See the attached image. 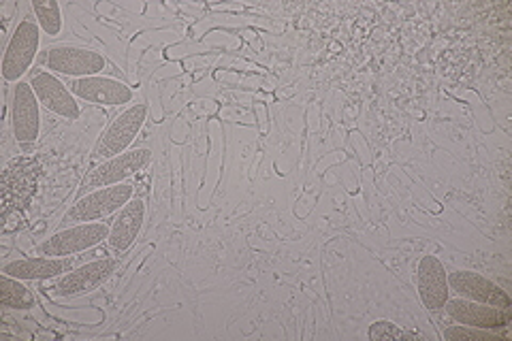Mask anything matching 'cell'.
<instances>
[{
    "instance_id": "1",
    "label": "cell",
    "mask_w": 512,
    "mask_h": 341,
    "mask_svg": "<svg viewBox=\"0 0 512 341\" xmlns=\"http://www.w3.org/2000/svg\"><path fill=\"white\" fill-rule=\"evenodd\" d=\"M41 45V26L30 18L22 20L7 43L3 56V77L9 84H18L35 62Z\"/></svg>"
},
{
    "instance_id": "2",
    "label": "cell",
    "mask_w": 512,
    "mask_h": 341,
    "mask_svg": "<svg viewBox=\"0 0 512 341\" xmlns=\"http://www.w3.org/2000/svg\"><path fill=\"white\" fill-rule=\"evenodd\" d=\"M146 118H148V105L139 103V105L128 107L109 124L99 143H96L92 156L96 160H109L124 154L128 148H131L135 137L141 133L143 124H146Z\"/></svg>"
},
{
    "instance_id": "3",
    "label": "cell",
    "mask_w": 512,
    "mask_h": 341,
    "mask_svg": "<svg viewBox=\"0 0 512 341\" xmlns=\"http://www.w3.org/2000/svg\"><path fill=\"white\" fill-rule=\"evenodd\" d=\"M105 67H107L105 56L94 50H88V47L58 45V47H50L45 54V69H50V73L67 75L73 79L101 75Z\"/></svg>"
},
{
    "instance_id": "4",
    "label": "cell",
    "mask_w": 512,
    "mask_h": 341,
    "mask_svg": "<svg viewBox=\"0 0 512 341\" xmlns=\"http://www.w3.org/2000/svg\"><path fill=\"white\" fill-rule=\"evenodd\" d=\"M135 197V186L116 184L107 188H96L86 194L69 209L71 222H96L120 211L128 201Z\"/></svg>"
},
{
    "instance_id": "5",
    "label": "cell",
    "mask_w": 512,
    "mask_h": 341,
    "mask_svg": "<svg viewBox=\"0 0 512 341\" xmlns=\"http://www.w3.org/2000/svg\"><path fill=\"white\" fill-rule=\"evenodd\" d=\"M109 231L111 226L105 222H79L71 229H64L45 239L39 246V252L43 256H73L99 246L103 239L109 237Z\"/></svg>"
},
{
    "instance_id": "6",
    "label": "cell",
    "mask_w": 512,
    "mask_h": 341,
    "mask_svg": "<svg viewBox=\"0 0 512 341\" xmlns=\"http://www.w3.org/2000/svg\"><path fill=\"white\" fill-rule=\"evenodd\" d=\"M35 90L26 81H18L13 88V103H11V124L13 135L18 143H35L41 133V109Z\"/></svg>"
},
{
    "instance_id": "7",
    "label": "cell",
    "mask_w": 512,
    "mask_h": 341,
    "mask_svg": "<svg viewBox=\"0 0 512 341\" xmlns=\"http://www.w3.org/2000/svg\"><path fill=\"white\" fill-rule=\"evenodd\" d=\"M116 267H118V261H114V258H99V261L86 263L69 273H64L54 288L56 297L75 299V297L88 295V292L105 284L111 278V273L116 271Z\"/></svg>"
},
{
    "instance_id": "8",
    "label": "cell",
    "mask_w": 512,
    "mask_h": 341,
    "mask_svg": "<svg viewBox=\"0 0 512 341\" xmlns=\"http://www.w3.org/2000/svg\"><path fill=\"white\" fill-rule=\"evenodd\" d=\"M444 310L459 324H468V327L487 329V331L506 329L512 320V312L508 307H495V305L476 303L468 299H448Z\"/></svg>"
},
{
    "instance_id": "9",
    "label": "cell",
    "mask_w": 512,
    "mask_h": 341,
    "mask_svg": "<svg viewBox=\"0 0 512 341\" xmlns=\"http://www.w3.org/2000/svg\"><path fill=\"white\" fill-rule=\"evenodd\" d=\"M69 90L75 94V99H82L92 105L120 107L133 101V90L128 88L124 81L111 79L105 75L73 79L69 84Z\"/></svg>"
},
{
    "instance_id": "10",
    "label": "cell",
    "mask_w": 512,
    "mask_h": 341,
    "mask_svg": "<svg viewBox=\"0 0 512 341\" xmlns=\"http://www.w3.org/2000/svg\"><path fill=\"white\" fill-rule=\"evenodd\" d=\"M419 280V297L429 312L444 310L446 301L451 299V286H448V273L438 256H423L416 269Z\"/></svg>"
},
{
    "instance_id": "11",
    "label": "cell",
    "mask_w": 512,
    "mask_h": 341,
    "mask_svg": "<svg viewBox=\"0 0 512 341\" xmlns=\"http://www.w3.org/2000/svg\"><path fill=\"white\" fill-rule=\"evenodd\" d=\"M152 160V152L148 148H139V150H131L124 152L116 158L105 160L101 167H96L86 186L88 188H107V186H116V184H124V180L135 175L137 171H141L143 167H148Z\"/></svg>"
},
{
    "instance_id": "12",
    "label": "cell",
    "mask_w": 512,
    "mask_h": 341,
    "mask_svg": "<svg viewBox=\"0 0 512 341\" xmlns=\"http://www.w3.org/2000/svg\"><path fill=\"white\" fill-rule=\"evenodd\" d=\"M448 286H451V290H455L461 299L487 303L495 307H508V310L512 307V299L506 290H502L498 284L474 271L448 273Z\"/></svg>"
},
{
    "instance_id": "13",
    "label": "cell",
    "mask_w": 512,
    "mask_h": 341,
    "mask_svg": "<svg viewBox=\"0 0 512 341\" xmlns=\"http://www.w3.org/2000/svg\"><path fill=\"white\" fill-rule=\"evenodd\" d=\"M32 90H35L39 103L50 109L52 113L60 118H67V120H77L79 118V103L75 99V94L62 84L58 77H54V73L50 71H39L35 73L30 81Z\"/></svg>"
},
{
    "instance_id": "14",
    "label": "cell",
    "mask_w": 512,
    "mask_h": 341,
    "mask_svg": "<svg viewBox=\"0 0 512 341\" xmlns=\"http://www.w3.org/2000/svg\"><path fill=\"white\" fill-rule=\"evenodd\" d=\"M75 269L73 256H41V258H20V261L7 263L3 273L18 278L22 282H39L62 278L64 273Z\"/></svg>"
},
{
    "instance_id": "15",
    "label": "cell",
    "mask_w": 512,
    "mask_h": 341,
    "mask_svg": "<svg viewBox=\"0 0 512 341\" xmlns=\"http://www.w3.org/2000/svg\"><path fill=\"white\" fill-rule=\"evenodd\" d=\"M143 222H146V203L141 199H131L118 211V218L111 224V231L107 237L109 248L116 254L126 252L141 233Z\"/></svg>"
},
{
    "instance_id": "16",
    "label": "cell",
    "mask_w": 512,
    "mask_h": 341,
    "mask_svg": "<svg viewBox=\"0 0 512 341\" xmlns=\"http://www.w3.org/2000/svg\"><path fill=\"white\" fill-rule=\"evenodd\" d=\"M35 295L22 284V280L11 275H0V305L5 310H32L35 307Z\"/></svg>"
},
{
    "instance_id": "17",
    "label": "cell",
    "mask_w": 512,
    "mask_h": 341,
    "mask_svg": "<svg viewBox=\"0 0 512 341\" xmlns=\"http://www.w3.org/2000/svg\"><path fill=\"white\" fill-rule=\"evenodd\" d=\"M32 11L37 15V24L43 28L45 35L56 37L62 32V13L60 3L56 0H35Z\"/></svg>"
},
{
    "instance_id": "18",
    "label": "cell",
    "mask_w": 512,
    "mask_h": 341,
    "mask_svg": "<svg viewBox=\"0 0 512 341\" xmlns=\"http://www.w3.org/2000/svg\"><path fill=\"white\" fill-rule=\"evenodd\" d=\"M444 339L448 341H500L502 337L495 331H487V329H476V327H468V324H457V327H451L444 331Z\"/></svg>"
},
{
    "instance_id": "19",
    "label": "cell",
    "mask_w": 512,
    "mask_h": 341,
    "mask_svg": "<svg viewBox=\"0 0 512 341\" xmlns=\"http://www.w3.org/2000/svg\"><path fill=\"white\" fill-rule=\"evenodd\" d=\"M367 335H370L372 341H389V339L395 341V339H410L412 337L410 331L399 329L397 324H393L389 320L374 322L372 327H370V331H367Z\"/></svg>"
}]
</instances>
